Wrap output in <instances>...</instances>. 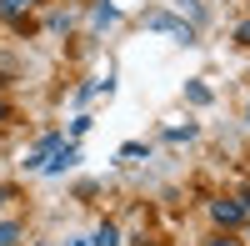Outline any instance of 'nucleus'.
I'll list each match as a JSON object with an SVG mask.
<instances>
[{"label":"nucleus","instance_id":"7","mask_svg":"<svg viewBox=\"0 0 250 246\" xmlns=\"http://www.w3.org/2000/svg\"><path fill=\"white\" fill-rule=\"evenodd\" d=\"M0 201H5V191H0Z\"/></svg>","mask_w":250,"mask_h":246},{"label":"nucleus","instance_id":"1","mask_svg":"<svg viewBox=\"0 0 250 246\" xmlns=\"http://www.w3.org/2000/svg\"><path fill=\"white\" fill-rule=\"evenodd\" d=\"M215 216L225 221V226H240V221H245V206H235V201H220V206H215Z\"/></svg>","mask_w":250,"mask_h":246},{"label":"nucleus","instance_id":"3","mask_svg":"<svg viewBox=\"0 0 250 246\" xmlns=\"http://www.w3.org/2000/svg\"><path fill=\"white\" fill-rule=\"evenodd\" d=\"M35 0H0V15H20V10H30Z\"/></svg>","mask_w":250,"mask_h":246},{"label":"nucleus","instance_id":"4","mask_svg":"<svg viewBox=\"0 0 250 246\" xmlns=\"http://www.w3.org/2000/svg\"><path fill=\"white\" fill-rule=\"evenodd\" d=\"M15 241H20V231H15V226H0V246H15Z\"/></svg>","mask_w":250,"mask_h":246},{"label":"nucleus","instance_id":"5","mask_svg":"<svg viewBox=\"0 0 250 246\" xmlns=\"http://www.w3.org/2000/svg\"><path fill=\"white\" fill-rule=\"evenodd\" d=\"M95 246H115V231L105 226V231H100V236H95Z\"/></svg>","mask_w":250,"mask_h":246},{"label":"nucleus","instance_id":"2","mask_svg":"<svg viewBox=\"0 0 250 246\" xmlns=\"http://www.w3.org/2000/svg\"><path fill=\"white\" fill-rule=\"evenodd\" d=\"M70 161H75V146H60V151H55V161H45V166H50V171H60V166H70Z\"/></svg>","mask_w":250,"mask_h":246},{"label":"nucleus","instance_id":"6","mask_svg":"<svg viewBox=\"0 0 250 246\" xmlns=\"http://www.w3.org/2000/svg\"><path fill=\"white\" fill-rule=\"evenodd\" d=\"M215 246H230V241H215Z\"/></svg>","mask_w":250,"mask_h":246}]
</instances>
